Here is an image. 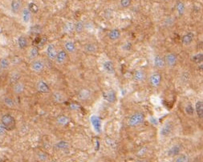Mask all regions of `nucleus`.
<instances>
[{"label": "nucleus", "instance_id": "obj_42", "mask_svg": "<svg viewBox=\"0 0 203 162\" xmlns=\"http://www.w3.org/2000/svg\"><path fill=\"white\" fill-rule=\"evenodd\" d=\"M188 156H186V155H181V156H177V158L175 160V161L177 162H186L188 161Z\"/></svg>", "mask_w": 203, "mask_h": 162}, {"label": "nucleus", "instance_id": "obj_25", "mask_svg": "<svg viewBox=\"0 0 203 162\" xmlns=\"http://www.w3.org/2000/svg\"><path fill=\"white\" fill-rule=\"evenodd\" d=\"M64 48L65 50H66V52H69V53L75 52V51H76V44H75L74 42H72V41H68V42L65 43Z\"/></svg>", "mask_w": 203, "mask_h": 162}, {"label": "nucleus", "instance_id": "obj_31", "mask_svg": "<svg viewBox=\"0 0 203 162\" xmlns=\"http://www.w3.org/2000/svg\"><path fill=\"white\" fill-rule=\"evenodd\" d=\"M39 49L37 47H32L29 51V57L31 59H35L38 57Z\"/></svg>", "mask_w": 203, "mask_h": 162}, {"label": "nucleus", "instance_id": "obj_41", "mask_svg": "<svg viewBox=\"0 0 203 162\" xmlns=\"http://www.w3.org/2000/svg\"><path fill=\"white\" fill-rule=\"evenodd\" d=\"M186 113H187V114L190 115V116H192V115L194 113V108H193V106H192L190 104H189L186 107Z\"/></svg>", "mask_w": 203, "mask_h": 162}, {"label": "nucleus", "instance_id": "obj_20", "mask_svg": "<svg viewBox=\"0 0 203 162\" xmlns=\"http://www.w3.org/2000/svg\"><path fill=\"white\" fill-rule=\"evenodd\" d=\"M181 149H182V148H181L180 145H174V146H173L169 149V151H168V156H171V157L177 156L180 153Z\"/></svg>", "mask_w": 203, "mask_h": 162}, {"label": "nucleus", "instance_id": "obj_40", "mask_svg": "<svg viewBox=\"0 0 203 162\" xmlns=\"http://www.w3.org/2000/svg\"><path fill=\"white\" fill-rule=\"evenodd\" d=\"M131 2L132 0H120V3L123 8H127L131 5Z\"/></svg>", "mask_w": 203, "mask_h": 162}, {"label": "nucleus", "instance_id": "obj_45", "mask_svg": "<svg viewBox=\"0 0 203 162\" xmlns=\"http://www.w3.org/2000/svg\"><path fill=\"white\" fill-rule=\"evenodd\" d=\"M2 72V70H1V69H0V72Z\"/></svg>", "mask_w": 203, "mask_h": 162}, {"label": "nucleus", "instance_id": "obj_22", "mask_svg": "<svg viewBox=\"0 0 203 162\" xmlns=\"http://www.w3.org/2000/svg\"><path fill=\"white\" fill-rule=\"evenodd\" d=\"M28 45V41L27 39L25 36H19L18 39V47L19 49H25Z\"/></svg>", "mask_w": 203, "mask_h": 162}, {"label": "nucleus", "instance_id": "obj_33", "mask_svg": "<svg viewBox=\"0 0 203 162\" xmlns=\"http://www.w3.org/2000/svg\"><path fill=\"white\" fill-rule=\"evenodd\" d=\"M84 24L82 21H78L75 23L74 26V31H76L77 33H81L84 31Z\"/></svg>", "mask_w": 203, "mask_h": 162}, {"label": "nucleus", "instance_id": "obj_3", "mask_svg": "<svg viewBox=\"0 0 203 162\" xmlns=\"http://www.w3.org/2000/svg\"><path fill=\"white\" fill-rule=\"evenodd\" d=\"M45 67V63L43 61L42 59H35L31 63V70L34 71L35 72H40Z\"/></svg>", "mask_w": 203, "mask_h": 162}, {"label": "nucleus", "instance_id": "obj_7", "mask_svg": "<svg viewBox=\"0 0 203 162\" xmlns=\"http://www.w3.org/2000/svg\"><path fill=\"white\" fill-rule=\"evenodd\" d=\"M161 80H162V77H161V74H159V73H154V74H153L150 76L149 82L153 87L158 88V86L161 84Z\"/></svg>", "mask_w": 203, "mask_h": 162}, {"label": "nucleus", "instance_id": "obj_24", "mask_svg": "<svg viewBox=\"0 0 203 162\" xmlns=\"http://www.w3.org/2000/svg\"><path fill=\"white\" fill-rule=\"evenodd\" d=\"M120 37V31L116 28L112 29L108 33V38L110 39L111 40H113V41L118 39Z\"/></svg>", "mask_w": 203, "mask_h": 162}, {"label": "nucleus", "instance_id": "obj_2", "mask_svg": "<svg viewBox=\"0 0 203 162\" xmlns=\"http://www.w3.org/2000/svg\"><path fill=\"white\" fill-rule=\"evenodd\" d=\"M144 120V115L141 113H137L130 116V118L129 119V121H128V124L131 127H137V126L140 125V124H142Z\"/></svg>", "mask_w": 203, "mask_h": 162}, {"label": "nucleus", "instance_id": "obj_39", "mask_svg": "<svg viewBox=\"0 0 203 162\" xmlns=\"http://www.w3.org/2000/svg\"><path fill=\"white\" fill-rule=\"evenodd\" d=\"M28 9L30 10L31 12H33V13H36V12L39 11L38 7H37V5L35 4L34 2H31V3H29Z\"/></svg>", "mask_w": 203, "mask_h": 162}, {"label": "nucleus", "instance_id": "obj_26", "mask_svg": "<svg viewBox=\"0 0 203 162\" xmlns=\"http://www.w3.org/2000/svg\"><path fill=\"white\" fill-rule=\"evenodd\" d=\"M90 95H91V93L87 89H83L81 90L79 94H78V97L80 100H86L89 99Z\"/></svg>", "mask_w": 203, "mask_h": 162}, {"label": "nucleus", "instance_id": "obj_21", "mask_svg": "<svg viewBox=\"0 0 203 162\" xmlns=\"http://www.w3.org/2000/svg\"><path fill=\"white\" fill-rule=\"evenodd\" d=\"M195 111L198 118H203V102L201 100H198L195 104Z\"/></svg>", "mask_w": 203, "mask_h": 162}, {"label": "nucleus", "instance_id": "obj_27", "mask_svg": "<svg viewBox=\"0 0 203 162\" xmlns=\"http://www.w3.org/2000/svg\"><path fill=\"white\" fill-rule=\"evenodd\" d=\"M10 65H11L10 60L7 58H2L0 59V69L2 71L7 70L10 67Z\"/></svg>", "mask_w": 203, "mask_h": 162}, {"label": "nucleus", "instance_id": "obj_34", "mask_svg": "<svg viewBox=\"0 0 203 162\" xmlns=\"http://www.w3.org/2000/svg\"><path fill=\"white\" fill-rule=\"evenodd\" d=\"M69 147V144L68 143V142H66V141H59V142H58V143L55 144V148H56L57 149H68Z\"/></svg>", "mask_w": 203, "mask_h": 162}, {"label": "nucleus", "instance_id": "obj_29", "mask_svg": "<svg viewBox=\"0 0 203 162\" xmlns=\"http://www.w3.org/2000/svg\"><path fill=\"white\" fill-rule=\"evenodd\" d=\"M176 8L179 16H182L184 15L185 11H186V7H185V4L183 3V2H181V1H178L176 4Z\"/></svg>", "mask_w": 203, "mask_h": 162}, {"label": "nucleus", "instance_id": "obj_15", "mask_svg": "<svg viewBox=\"0 0 203 162\" xmlns=\"http://www.w3.org/2000/svg\"><path fill=\"white\" fill-rule=\"evenodd\" d=\"M24 89L25 85L21 81H18V82L13 84V92L16 95H19V94L23 93L24 92Z\"/></svg>", "mask_w": 203, "mask_h": 162}, {"label": "nucleus", "instance_id": "obj_35", "mask_svg": "<svg viewBox=\"0 0 203 162\" xmlns=\"http://www.w3.org/2000/svg\"><path fill=\"white\" fill-rule=\"evenodd\" d=\"M203 60V54L201 53H197L196 55H194L193 57H192V61L196 63H202Z\"/></svg>", "mask_w": 203, "mask_h": 162}, {"label": "nucleus", "instance_id": "obj_18", "mask_svg": "<svg viewBox=\"0 0 203 162\" xmlns=\"http://www.w3.org/2000/svg\"><path fill=\"white\" fill-rule=\"evenodd\" d=\"M145 79V73L141 70L136 71L133 74V80L136 82H142Z\"/></svg>", "mask_w": 203, "mask_h": 162}, {"label": "nucleus", "instance_id": "obj_17", "mask_svg": "<svg viewBox=\"0 0 203 162\" xmlns=\"http://www.w3.org/2000/svg\"><path fill=\"white\" fill-rule=\"evenodd\" d=\"M194 39V34L193 32H188L182 37V44L184 45H190Z\"/></svg>", "mask_w": 203, "mask_h": 162}, {"label": "nucleus", "instance_id": "obj_4", "mask_svg": "<svg viewBox=\"0 0 203 162\" xmlns=\"http://www.w3.org/2000/svg\"><path fill=\"white\" fill-rule=\"evenodd\" d=\"M67 59H68L67 52L64 51V50H61L59 52H57L55 60L57 64H63V63H64L66 62Z\"/></svg>", "mask_w": 203, "mask_h": 162}, {"label": "nucleus", "instance_id": "obj_9", "mask_svg": "<svg viewBox=\"0 0 203 162\" xmlns=\"http://www.w3.org/2000/svg\"><path fill=\"white\" fill-rule=\"evenodd\" d=\"M36 88H37V91L40 93L45 94V93H48L50 92V88L48 87V85L46 84L44 81L43 80H40L36 84Z\"/></svg>", "mask_w": 203, "mask_h": 162}, {"label": "nucleus", "instance_id": "obj_11", "mask_svg": "<svg viewBox=\"0 0 203 162\" xmlns=\"http://www.w3.org/2000/svg\"><path fill=\"white\" fill-rule=\"evenodd\" d=\"M31 18V12H30V10L28 8H24L22 10L21 12V19L22 21L25 24L30 23Z\"/></svg>", "mask_w": 203, "mask_h": 162}, {"label": "nucleus", "instance_id": "obj_13", "mask_svg": "<svg viewBox=\"0 0 203 162\" xmlns=\"http://www.w3.org/2000/svg\"><path fill=\"white\" fill-rule=\"evenodd\" d=\"M22 8L21 0H12L11 3V10L13 14H18Z\"/></svg>", "mask_w": 203, "mask_h": 162}, {"label": "nucleus", "instance_id": "obj_12", "mask_svg": "<svg viewBox=\"0 0 203 162\" xmlns=\"http://www.w3.org/2000/svg\"><path fill=\"white\" fill-rule=\"evenodd\" d=\"M173 131V124L171 122H167L164 124L161 129V135L163 137H168Z\"/></svg>", "mask_w": 203, "mask_h": 162}, {"label": "nucleus", "instance_id": "obj_38", "mask_svg": "<svg viewBox=\"0 0 203 162\" xmlns=\"http://www.w3.org/2000/svg\"><path fill=\"white\" fill-rule=\"evenodd\" d=\"M181 80H182V82L183 83H187L190 80V72H185L182 74V76H181Z\"/></svg>", "mask_w": 203, "mask_h": 162}, {"label": "nucleus", "instance_id": "obj_5", "mask_svg": "<svg viewBox=\"0 0 203 162\" xmlns=\"http://www.w3.org/2000/svg\"><path fill=\"white\" fill-rule=\"evenodd\" d=\"M165 64L168 65L169 67H174L177 63V55L173 53H169L166 55L165 58Z\"/></svg>", "mask_w": 203, "mask_h": 162}, {"label": "nucleus", "instance_id": "obj_6", "mask_svg": "<svg viewBox=\"0 0 203 162\" xmlns=\"http://www.w3.org/2000/svg\"><path fill=\"white\" fill-rule=\"evenodd\" d=\"M46 54H47V56L48 57V59H51V60H55L57 52L55 46H54V44H48V46H47V48H46Z\"/></svg>", "mask_w": 203, "mask_h": 162}, {"label": "nucleus", "instance_id": "obj_1", "mask_svg": "<svg viewBox=\"0 0 203 162\" xmlns=\"http://www.w3.org/2000/svg\"><path fill=\"white\" fill-rule=\"evenodd\" d=\"M1 123L8 131L14 129L15 127V118L10 114H4L1 118Z\"/></svg>", "mask_w": 203, "mask_h": 162}, {"label": "nucleus", "instance_id": "obj_43", "mask_svg": "<svg viewBox=\"0 0 203 162\" xmlns=\"http://www.w3.org/2000/svg\"><path fill=\"white\" fill-rule=\"evenodd\" d=\"M38 158L40 160H48V156L43 153H38Z\"/></svg>", "mask_w": 203, "mask_h": 162}, {"label": "nucleus", "instance_id": "obj_10", "mask_svg": "<svg viewBox=\"0 0 203 162\" xmlns=\"http://www.w3.org/2000/svg\"><path fill=\"white\" fill-rule=\"evenodd\" d=\"M103 68L109 75H114L116 72L113 63L112 61H109V60H107L103 63Z\"/></svg>", "mask_w": 203, "mask_h": 162}, {"label": "nucleus", "instance_id": "obj_28", "mask_svg": "<svg viewBox=\"0 0 203 162\" xmlns=\"http://www.w3.org/2000/svg\"><path fill=\"white\" fill-rule=\"evenodd\" d=\"M3 103L4 104L6 105L7 107L10 108V109H15V108L16 107V104H15V101L13 100V99H12L11 97H8V96L4 97Z\"/></svg>", "mask_w": 203, "mask_h": 162}, {"label": "nucleus", "instance_id": "obj_14", "mask_svg": "<svg viewBox=\"0 0 203 162\" xmlns=\"http://www.w3.org/2000/svg\"><path fill=\"white\" fill-rule=\"evenodd\" d=\"M91 123L92 124V127L94 128V129L96 130V132H101V122L100 118L97 117V116H91Z\"/></svg>", "mask_w": 203, "mask_h": 162}, {"label": "nucleus", "instance_id": "obj_32", "mask_svg": "<svg viewBox=\"0 0 203 162\" xmlns=\"http://www.w3.org/2000/svg\"><path fill=\"white\" fill-rule=\"evenodd\" d=\"M74 26L75 24L72 22H68L64 26V31L65 33H71L74 31Z\"/></svg>", "mask_w": 203, "mask_h": 162}, {"label": "nucleus", "instance_id": "obj_36", "mask_svg": "<svg viewBox=\"0 0 203 162\" xmlns=\"http://www.w3.org/2000/svg\"><path fill=\"white\" fill-rule=\"evenodd\" d=\"M68 121H69L68 118L65 116H60L58 117V119H57V123H58L59 124H60V125H65V124H67L68 123Z\"/></svg>", "mask_w": 203, "mask_h": 162}, {"label": "nucleus", "instance_id": "obj_30", "mask_svg": "<svg viewBox=\"0 0 203 162\" xmlns=\"http://www.w3.org/2000/svg\"><path fill=\"white\" fill-rule=\"evenodd\" d=\"M84 50H85V52H87V53L92 54V53H95V52H97V48L95 44H87L85 46H84Z\"/></svg>", "mask_w": 203, "mask_h": 162}, {"label": "nucleus", "instance_id": "obj_16", "mask_svg": "<svg viewBox=\"0 0 203 162\" xmlns=\"http://www.w3.org/2000/svg\"><path fill=\"white\" fill-rule=\"evenodd\" d=\"M154 66L158 69L163 68L165 66V58H163L159 55H156L155 58H154Z\"/></svg>", "mask_w": 203, "mask_h": 162}, {"label": "nucleus", "instance_id": "obj_19", "mask_svg": "<svg viewBox=\"0 0 203 162\" xmlns=\"http://www.w3.org/2000/svg\"><path fill=\"white\" fill-rule=\"evenodd\" d=\"M52 98L54 99V100L57 103H63L64 101L65 100V95H64L63 92H59V91H56V92H54L53 94H52Z\"/></svg>", "mask_w": 203, "mask_h": 162}, {"label": "nucleus", "instance_id": "obj_37", "mask_svg": "<svg viewBox=\"0 0 203 162\" xmlns=\"http://www.w3.org/2000/svg\"><path fill=\"white\" fill-rule=\"evenodd\" d=\"M7 131V130L6 129V128L2 125V123L0 122V141H2V139H4L5 136H6Z\"/></svg>", "mask_w": 203, "mask_h": 162}, {"label": "nucleus", "instance_id": "obj_44", "mask_svg": "<svg viewBox=\"0 0 203 162\" xmlns=\"http://www.w3.org/2000/svg\"><path fill=\"white\" fill-rule=\"evenodd\" d=\"M162 1H165V2H167V1H169V0H162Z\"/></svg>", "mask_w": 203, "mask_h": 162}, {"label": "nucleus", "instance_id": "obj_23", "mask_svg": "<svg viewBox=\"0 0 203 162\" xmlns=\"http://www.w3.org/2000/svg\"><path fill=\"white\" fill-rule=\"evenodd\" d=\"M20 78H21V74L18 71H14L10 75V81L12 84H15V83L19 81Z\"/></svg>", "mask_w": 203, "mask_h": 162}, {"label": "nucleus", "instance_id": "obj_8", "mask_svg": "<svg viewBox=\"0 0 203 162\" xmlns=\"http://www.w3.org/2000/svg\"><path fill=\"white\" fill-rule=\"evenodd\" d=\"M103 97H104V99L105 100H107L109 103H113V102L116 101V92L113 90H108V91H106V92H104Z\"/></svg>", "mask_w": 203, "mask_h": 162}]
</instances>
